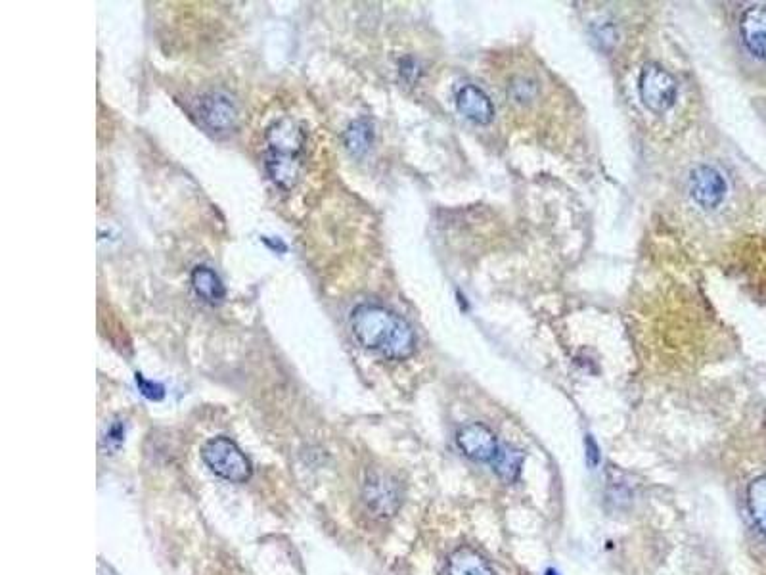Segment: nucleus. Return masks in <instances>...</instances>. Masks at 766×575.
I'll use <instances>...</instances> for the list:
<instances>
[{"label":"nucleus","mask_w":766,"mask_h":575,"mask_svg":"<svg viewBox=\"0 0 766 575\" xmlns=\"http://www.w3.org/2000/svg\"><path fill=\"white\" fill-rule=\"evenodd\" d=\"M351 332L368 351H376L385 359L403 361L416 351V334L412 326L395 311L364 303L351 313Z\"/></svg>","instance_id":"1"},{"label":"nucleus","mask_w":766,"mask_h":575,"mask_svg":"<svg viewBox=\"0 0 766 575\" xmlns=\"http://www.w3.org/2000/svg\"><path fill=\"white\" fill-rule=\"evenodd\" d=\"M198 115L207 129L215 133H226L236 127L238 108L225 92H209L200 98Z\"/></svg>","instance_id":"6"},{"label":"nucleus","mask_w":766,"mask_h":575,"mask_svg":"<svg viewBox=\"0 0 766 575\" xmlns=\"http://www.w3.org/2000/svg\"><path fill=\"white\" fill-rule=\"evenodd\" d=\"M456 441L468 459L479 460V462H493L500 451L493 430L481 422L464 426L458 432Z\"/></svg>","instance_id":"7"},{"label":"nucleus","mask_w":766,"mask_h":575,"mask_svg":"<svg viewBox=\"0 0 766 575\" xmlns=\"http://www.w3.org/2000/svg\"><path fill=\"white\" fill-rule=\"evenodd\" d=\"M456 108L475 125H489L495 119V106L483 89L464 85L456 92Z\"/></svg>","instance_id":"10"},{"label":"nucleus","mask_w":766,"mask_h":575,"mask_svg":"<svg viewBox=\"0 0 766 575\" xmlns=\"http://www.w3.org/2000/svg\"><path fill=\"white\" fill-rule=\"evenodd\" d=\"M374 140V129H372V123L366 121V119H357L353 121L345 135H343V142H345V148L349 150V154L353 156H362L370 144Z\"/></svg>","instance_id":"13"},{"label":"nucleus","mask_w":766,"mask_h":575,"mask_svg":"<svg viewBox=\"0 0 766 575\" xmlns=\"http://www.w3.org/2000/svg\"><path fill=\"white\" fill-rule=\"evenodd\" d=\"M202 459L226 482L244 483L251 478V462L228 437H213L202 447Z\"/></svg>","instance_id":"3"},{"label":"nucleus","mask_w":766,"mask_h":575,"mask_svg":"<svg viewBox=\"0 0 766 575\" xmlns=\"http://www.w3.org/2000/svg\"><path fill=\"white\" fill-rule=\"evenodd\" d=\"M521 462H523V455L519 451L500 449L496 459L493 460V466L498 476H502L504 480H516L521 470Z\"/></svg>","instance_id":"15"},{"label":"nucleus","mask_w":766,"mask_h":575,"mask_svg":"<svg viewBox=\"0 0 766 575\" xmlns=\"http://www.w3.org/2000/svg\"><path fill=\"white\" fill-rule=\"evenodd\" d=\"M194 292L211 305H219L226 296L225 284L209 267H196L190 275Z\"/></svg>","instance_id":"11"},{"label":"nucleus","mask_w":766,"mask_h":575,"mask_svg":"<svg viewBox=\"0 0 766 575\" xmlns=\"http://www.w3.org/2000/svg\"><path fill=\"white\" fill-rule=\"evenodd\" d=\"M265 167L272 183L282 190H292L299 181L307 150V131L293 117H280L265 133Z\"/></svg>","instance_id":"2"},{"label":"nucleus","mask_w":766,"mask_h":575,"mask_svg":"<svg viewBox=\"0 0 766 575\" xmlns=\"http://www.w3.org/2000/svg\"><path fill=\"white\" fill-rule=\"evenodd\" d=\"M449 575H495L491 564L479 556V552L462 547L452 552L449 560Z\"/></svg>","instance_id":"12"},{"label":"nucleus","mask_w":766,"mask_h":575,"mask_svg":"<svg viewBox=\"0 0 766 575\" xmlns=\"http://www.w3.org/2000/svg\"><path fill=\"white\" fill-rule=\"evenodd\" d=\"M728 184L721 171L711 165H698L690 173V196L703 209H717L724 202Z\"/></svg>","instance_id":"5"},{"label":"nucleus","mask_w":766,"mask_h":575,"mask_svg":"<svg viewBox=\"0 0 766 575\" xmlns=\"http://www.w3.org/2000/svg\"><path fill=\"white\" fill-rule=\"evenodd\" d=\"M638 91L644 106L655 114H663L675 106L678 85L675 77L655 62L644 64L638 77Z\"/></svg>","instance_id":"4"},{"label":"nucleus","mask_w":766,"mask_h":575,"mask_svg":"<svg viewBox=\"0 0 766 575\" xmlns=\"http://www.w3.org/2000/svg\"><path fill=\"white\" fill-rule=\"evenodd\" d=\"M136 386H138V390H140V393H142L144 397H148V399H152V401H159V399H163V395H165V388H163L161 384L154 382V380L144 378L142 374H136Z\"/></svg>","instance_id":"16"},{"label":"nucleus","mask_w":766,"mask_h":575,"mask_svg":"<svg viewBox=\"0 0 766 575\" xmlns=\"http://www.w3.org/2000/svg\"><path fill=\"white\" fill-rule=\"evenodd\" d=\"M747 505H749V512H751L753 520L757 522V526L763 529V533H766V476L749 485Z\"/></svg>","instance_id":"14"},{"label":"nucleus","mask_w":766,"mask_h":575,"mask_svg":"<svg viewBox=\"0 0 766 575\" xmlns=\"http://www.w3.org/2000/svg\"><path fill=\"white\" fill-rule=\"evenodd\" d=\"M364 501L374 514L391 516L401 505L399 485L385 474H372L364 483Z\"/></svg>","instance_id":"8"},{"label":"nucleus","mask_w":766,"mask_h":575,"mask_svg":"<svg viewBox=\"0 0 766 575\" xmlns=\"http://www.w3.org/2000/svg\"><path fill=\"white\" fill-rule=\"evenodd\" d=\"M740 35L747 52L766 62V4L745 10L740 20Z\"/></svg>","instance_id":"9"},{"label":"nucleus","mask_w":766,"mask_h":575,"mask_svg":"<svg viewBox=\"0 0 766 575\" xmlns=\"http://www.w3.org/2000/svg\"><path fill=\"white\" fill-rule=\"evenodd\" d=\"M586 445H588V457L592 460V464H596V462H598V447H596L594 439L588 437V439H586Z\"/></svg>","instance_id":"17"},{"label":"nucleus","mask_w":766,"mask_h":575,"mask_svg":"<svg viewBox=\"0 0 766 575\" xmlns=\"http://www.w3.org/2000/svg\"><path fill=\"white\" fill-rule=\"evenodd\" d=\"M546 575H558V574H556V572H552V570H550V572H548V574H546Z\"/></svg>","instance_id":"18"}]
</instances>
